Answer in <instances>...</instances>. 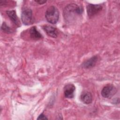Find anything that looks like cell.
<instances>
[{
    "mask_svg": "<svg viewBox=\"0 0 120 120\" xmlns=\"http://www.w3.org/2000/svg\"><path fill=\"white\" fill-rule=\"evenodd\" d=\"M83 12L82 7L72 3L67 5L63 11V16L65 20L68 22H71L75 20Z\"/></svg>",
    "mask_w": 120,
    "mask_h": 120,
    "instance_id": "1",
    "label": "cell"
},
{
    "mask_svg": "<svg viewBox=\"0 0 120 120\" xmlns=\"http://www.w3.org/2000/svg\"><path fill=\"white\" fill-rule=\"evenodd\" d=\"M45 16L46 20L52 24H55L59 18V12L56 7L54 6L49 7L45 12Z\"/></svg>",
    "mask_w": 120,
    "mask_h": 120,
    "instance_id": "2",
    "label": "cell"
},
{
    "mask_svg": "<svg viewBox=\"0 0 120 120\" xmlns=\"http://www.w3.org/2000/svg\"><path fill=\"white\" fill-rule=\"evenodd\" d=\"M21 19L23 23L25 25H30L33 22L32 12L29 8H24L22 12Z\"/></svg>",
    "mask_w": 120,
    "mask_h": 120,
    "instance_id": "3",
    "label": "cell"
},
{
    "mask_svg": "<svg viewBox=\"0 0 120 120\" xmlns=\"http://www.w3.org/2000/svg\"><path fill=\"white\" fill-rule=\"evenodd\" d=\"M117 90L112 84H108L105 86L101 91L102 96L105 98H110L116 93Z\"/></svg>",
    "mask_w": 120,
    "mask_h": 120,
    "instance_id": "4",
    "label": "cell"
},
{
    "mask_svg": "<svg viewBox=\"0 0 120 120\" xmlns=\"http://www.w3.org/2000/svg\"><path fill=\"white\" fill-rule=\"evenodd\" d=\"M102 6L100 4H90L87 7V11L88 16L91 17L97 14L102 9Z\"/></svg>",
    "mask_w": 120,
    "mask_h": 120,
    "instance_id": "5",
    "label": "cell"
},
{
    "mask_svg": "<svg viewBox=\"0 0 120 120\" xmlns=\"http://www.w3.org/2000/svg\"><path fill=\"white\" fill-rule=\"evenodd\" d=\"M75 86L73 84H68L64 88V94L67 98H73L74 96Z\"/></svg>",
    "mask_w": 120,
    "mask_h": 120,
    "instance_id": "6",
    "label": "cell"
},
{
    "mask_svg": "<svg viewBox=\"0 0 120 120\" xmlns=\"http://www.w3.org/2000/svg\"><path fill=\"white\" fill-rule=\"evenodd\" d=\"M43 29L50 37L56 38L58 35V31L56 28L51 25H45L42 27Z\"/></svg>",
    "mask_w": 120,
    "mask_h": 120,
    "instance_id": "7",
    "label": "cell"
},
{
    "mask_svg": "<svg viewBox=\"0 0 120 120\" xmlns=\"http://www.w3.org/2000/svg\"><path fill=\"white\" fill-rule=\"evenodd\" d=\"M30 38L34 40H39L43 38L42 35L37 30L35 26L32 27L30 30Z\"/></svg>",
    "mask_w": 120,
    "mask_h": 120,
    "instance_id": "8",
    "label": "cell"
},
{
    "mask_svg": "<svg viewBox=\"0 0 120 120\" xmlns=\"http://www.w3.org/2000/svg\"><path fill=\"white\" fill-rule=\"evenodd\" d=\"M81 99L84 104H90L92 101V96L90 92L84 91L81 94Z\"/></svg>",
    "mask_w": 120,
    "mask_h": 120,
    "instance_id": "9",
    "label": "cell"
},
{
    "mask_svg": "<svg viewBox=\"0 0 120 120\" xmlns=\"http://www.w3.org/2000/svg\"><path fill=\"white\" fill-rule=\"evenodd\" d=\"M6 13L10 18L12 21L17 26H19L20 25V21L16 15V12L15 10H8L6 11Z\"/></svg>",
    "mask_w": 120,
    "mask_h": 120,
    "instance_id": "10",
    "label": "cell"
},
{
    "mask_svg": "<svg viewBox=\"0 0 120 120\" xmlns=\"http://www.w3.org/2000/svg\"><path fill=\"white\" fill-rule=\"evenodd\" d=\"M97 60L98 57L97 56H93L91 58L89 59V60H86L84 62H83V63L82 64V66L86 68H92L96 65Z\"/></svg>",
    "mask_w": 120,
    "mask_h": 120,
    "instance_id": "11",
    "label": "cell"
},
{
    "mask_svg": "<svg viewBox=\"0 0 120 120\" xmlns=\"http://www.w3.org/2000/svg\"><path fill=\"white\" fill-rule=\"evenodd\" d=\"M1 29L3 32H6V33H11L12 32L11 28L6 24V23L5 22H3V23L2 24V25L1 27Z\"/></svg>",
    "mask_w": 120,
    "mask_h": 120,
    "instance_id": "12",
    "label": "cell"
},
{
    "mask_svg": "<svg viewBox=\"0 0 120 120\" xmlns=\"http://www.w3.org/2000/svg\"><path fill=\"white\" fill-rule=\"evenodd\" d=\"M38 120H47L48 118L46 117V116L43 113L39 115L38 117L37 118Z\"/></svg>",
    "mask_w": 120,
    "mask_h": 120,
    "instance_id": "13",
    "label": "cell"
},
{
    "mask_svg": "<svg viewBox=\"0 0 120 120\" xmlns=\"http://www.w3.org/2000/svg\"><path fill=\"white\" fill-rule=\"evenodd\" d=\"M35 1L39 4H43L46 2V0H35Z\"/></svg>",
    "mask_w": 120,
    "mask_h": 120,
    "instance_id": "14",
    "label": "cell"
}]
</instances>
